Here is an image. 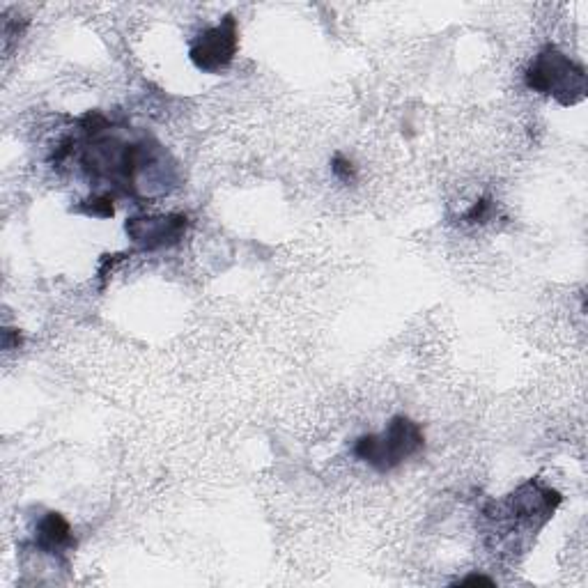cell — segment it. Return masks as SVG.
Instances as JSON below:
<instances>
[{
  "label": "cell",
  "mask_w": 588,
  "mask_h": 588,
  "mask_svg": "<svg viewBox=\"0 0 588 588\" xmlns=\"http://www.w3.org/2000/svg\"><path fill=\"white\" fill-rule=\"evenodd\" d=\"M490 207L492 203L487 198L478 200V203L467 212V221H485L487 214H490Z\"/></svg>",
  "instance_id": "cell-8"
},
{
  "label": "cell",
  "mask_w": 588,
  "mask_h": 588,
  "mask_svg": "<svg viewBox=\"0 0 588 588\" xmlns=\"http://www.w3.org/2000/svg\"><path fill=\"white\" fill-rule=\"evenodd\" d=\"M331 170H334V175L338 177L340 182H345V184H350V182L357 180V168H354V164L350 159L340 157V154H336L334 161H331Z\"/></svg>",
  "instance_id": "cell-7"
},
{
  "label": "cell",
  "mask_w": 588,
  "mask_h": 588,
  "mask_svg": "<svg viewBox=\"0 0 588 588\" xmlns=\"http://www.w3.org/2000/svg\"><path fill=\"white\" fill-rule=\"evenodd\" d=\"M35 545L49 554H60L65 549H72L76 545L72 526H69V522L60 513H46L40 524H37Z\"/></svg>",
  "instance_id": "cell-5"
},
{
  "label": "cell",
  "mask_w": 588,
  "mask_h": 588,
  "mask_svg": "<svg viewBox=\"0 0 588 588\" xmlns=\"http://www.w3.org/2000/svg\"><path fill=\"white\" fill-rule=\"evenodd\" d=\"M237 44H239L237 21L228 14L219 26L203 30V33L193 40L189 49V58L200 72L219 74L223 72V69H228L232 60H235Z\"/></svg>",
  "instance_id": "cell-3"
},
{
  "label": "cell",
  "mask_w": 588,
  "mask_h": 588,
  "mask_svg": "<svg viewBox=\"0 0 588 588\" xmlns=\"http://www.w3.org/2000/svg\"><path fill=\"white\" fill-rule=\"evenodd\" d=\"M526 85L533 92L554 97L563 106H572L586 97V72L566 53L547 44L526 69Z\"/></svg>",
  "instance_id": "cell-2"
},
{
  "label": "cell",
  "mask_w": 588,
  "mask_h": 588,
  "mask_svg": "<svg viewBox=\"0 0 588 588\" xmlns=\"http://www.w3.org/2000/svg\"><path fill=\"white\" fill-rule=\"evenodd\" d=\"M76 212H83L88 216H99V219H108V216H113V200L108 196H97V198H90L85 200L83 207H76Z\"/></svg>",
  "instance_id": "cell-6"
},
{
  "label": "cell",
  "mask_w": 588,
  "mask_h": 588,
  "mask_svg": "<svg viewBox=\"0 0 588 588\" xmlns=\"http://www.w3.org/2000/svg\"><path fill=\"white\" fill-rule=\"evenodd\" d=\"M460 586H476V584H485V586H492L494 582L490 577H483V575H471V577H464L458 582Z\"/></svg>",
  "instance_id": "cell-9"
},
{
  "label": "cell",
  "mask_w": 588,
  "mask_h": 588,
  "mask_svg": "<svg viewBox=\"0 0 588 588\" xmlns=\"http://www.w3.org/2000/svg\"><path fill=\"white\" fill-rule=\"evenodd\" d=\"M127 235L136 246L145 251H157L173 246L182 239L187 230V216L182 214H168V216H143V219L127 221Z\"/></svg>",
  "instance_id": "cell-4"
},
{
  "label": "cell",
  "mask_w": 588,
  "mask_h": 588,
  "mask_svg": "<svg viewBox=\"0 0 588 588\" xmlns=\"http://www.w3.org/2000/svg\"><path fill=\"white\" fill-rule=\"evenodd\" d=\"M425 448V437L419 423L407 416H393L382 435H366L354 444V455L379 474L398 469L402 462L419 455Z\"/></svg>",
  "instance_id": "cell-1"
}]
</instances>
